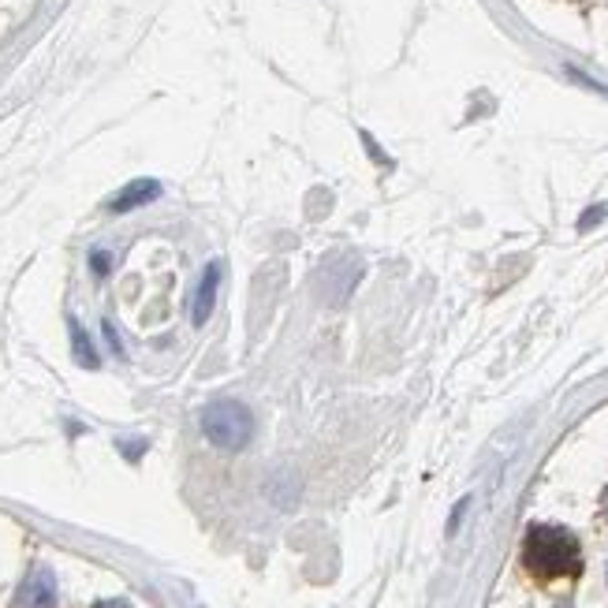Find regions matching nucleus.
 <instances>
[{
  "instance_id": "f257e3e1",
  "label": "nucleus",
  "mask_w": 608,
  "mask_h": 608,
  "mask_svg": "<svg viewBox=\"0 0 608 608\" xmlns=\"http://www.w3.org/2000/svg\"><path fill=\"white\" fill-rule=\"evenodd\" d=\"M523 564L534 579H575L582 571V549L579 538L568 527H553V523H538L527 530L523 541Z\"/></svg>"
},
{
  "instance_id": "f03ea898",
  "label": "nucleus",
  "mask_w": 608,
  "mask_h": 608,
  "mask_svg": "<svg viewBox=\"0 0 608 608\" xmlns=\"http://www.w3.org/2000/svg\"><path fill=\"white\" fill-rule=\"evenodd\" d=\"M202 433L216 448L240 452L254 437V415L243 404H235V399H216V404L202 411Z\"/></svg>"
},
{
  "instance_id": "7ed1b4c3",
  "label": "nucleus",
  "mask_w": 608,
  "mask_h": 608,
  "mask_svg": "<svg viewBox=\"0 0 608 608\" xmlns=\"http://www.w3.org/2000/svg\"><path fill=\"white\" fill-rule=\"evenodd\" d=\"M57 601V579L49 568H30V575L23 579V586H19L16 594V608H53Z\"/></svg>"
},
{
  "instance_id": "20e7f679",
  "label": "nucleus",
  "mask_w": 608,
  "mask_h": 608,
  "mask_svg": "<svg viewBox=\"0 0 608 608\" xmlns=\"http://www.w3.org/2000/svg\"><path fill=\"white\" fill-rule=\"evenodd\" d=\"M216 287H221V262H210L202 270V281L194 287V303H191V322L205 325L216 306Z\"/></svg>"
},
{
  "instance_id": "39448f33",
  "label": "nucleus",
  "mask_w": 608,
  "mask_h": 608,
  "mask_svg": "<svg viewBox=\"0 0 608 608\" xmlns=\"http://www.w3.org/2000/svg\"><path fill=\"white\" fill-rule=\"evenodd\" d=\"M161 194V183L158 180H135V183H128L116 199L109 202V210L112 213H128V210H135V205H146L153 202Z\"/></svg>"
},
{
  "instance_id": "423d86ee",
  "label": "nucleus",
  "mask_w": 608,
  "mask_h": 608,
  "mask_svg": "<svg viewBox=\"0 0 608 608\" xmlns=\"http://www.w3.org/2000/svg\"><path fill=\"white\" fill-rule=\"evenodd\" d=\"M68 328H71V347H75V363L87 366V369H98V352L90 347V336L82 333V325L75 322V317H71Z\"/></svg>"
},
{
  "instance_id": "0eeeda50",
  "label": "nucleus",
  "mask_w": 608,
  "mask_h": 608,
  "mask_svg": "<svg viewBox=\"0 0 608 608\" xmlns=\"http://www.w3.org/2000/svg\"><path fill=\"white\" fill-rule=\"evenodd\" d=\"M605 216H608V205H597V210H590V213H582L579 229L586 232V229H590V224H594V221H605Z\"/></svg>"
},
{
  "instance_id": "6e6552de",
  "label": "nucleus",
  "mask_w": 608,
  "mask_h": 608,
  "mask_svg": "<svg viewBox=\"0 0 608 608\" xmlns=\"http://www.w3.org/2000/svg\"><path fill=\"white\" fill-rule=\"evenodd\" d=\"M90 265H94V273H98V276H105L112 262H109V254H101V251H98V254H94V262H90Z\"/></svg>"
},
{
  "instance_id": "1a4fd4ad",
  "label": "nucleus",
  "mask_w": 608,
  "mask_h": 608,
  "mask_svg": "<svg viewBox=\"0 0 608 608\" xmlns=\"http://www.w3.org/2000/svg\"><path fill=\"white\" fill-rule=\"evenodd\" d=\"M94 608H131L128 601H98Z\"/></svg>"
}]
</instances>
